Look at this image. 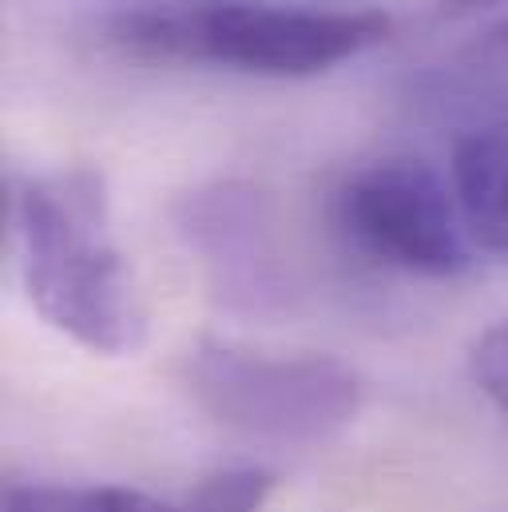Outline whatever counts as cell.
Wrapping results in <instances>:
<instances>
[{
  "mask_svg": "<svg viewBox=\"0 0 508 512\" xmlns=\"http://www.w3.org/2000/svg\"><path fill=\"white\" fill-rule=\"evenodd\" d=\"M8 215L32 310L92 354H135L147 342V306L112 235L104 175H32L12 187Z\"/></svg>",
  "mask_w": 508,
  "mask_h": 512,
  "instance_id": "6da1fadb",
  "label": "cell"
},
{
  "mask_svg": "<svg viewBox=\"0 0 508 512\" xmlns=\"http://www.w3.org/2000/svg\"><path fill=\"white\" fill-rule=\"evenodd\" d=\"M385 12H334L270 0H143L112 12L100 40L127 60L223 68L262 80L322 76L389 40Z\"/></svg>",
  "mask_w": 508,
  "mask_h": 512,
  "instance_id": "7a4b0ae2",
  "label": "cell"
},
{
  "mask_svg": "<svg viewBox=\"0 0 508 512\" xmlns=\"http://www.w3.org/2000/svg\"><path fill=\"white\" fill-rule=\"evenodd\" d=\"M187 397L223 429L270 445L338 441L362 413V378L326 354H262L195 338L179 358Z\"/></svg>",
  "mask_w": 508,
  "mask_h": 512,
  "instance_id": "3957f363",
  "label": "cell"
},
{
  "mask_svg": "<svg viewBox=\"0 0 508 512\" xmlns=\"http://www.w3.org/2000/svg\"><path fill=\"white\" fill-rule=\"evenodd\" d=\"M330 215L346 251L381 270L457 278L473 262L453 183L413 155H385L354 167L338 183Z\"/></svg>",
  "mask_w": 508,
  "mask_h": 512,
  "instance_id": "277c9868",
  "label": "cell"
},
{
  "mask_svg": "<svg viewBox=\"0 0 508 512\" xmlns=\"http://www.w3.org/2000/svg\"><path fill=\"white\" fill-rule=\"evenodd\" d=\"M179 231L207 266L223 302L266 310L282 294L258 191L243 183H215L187 195L179 207Z\"/></svg>",
  "mask_w": 508,
  "mask_h": 512,
  "instance_id": "5b68a950",
  "label": "cell"
},
{
  "mask_svg": "<svg viewBox=\"0 0 508 512\" xmlns=\"http://www.w3.org/2000/svg\"><path fill=\"white\" fill-rule=\"evenodd\" d=\"M270 493V469L231 465L207 473L175 501L104 481H12L4 489V512H266Z\"/></svg>",
  "mask_w": 508,
  "mask_h": 512,
  "instance_id": "8992f818",
  "label": "cell"
},
{
  "mask_svg": "<svg viewBox=\"0 0 508 512\" xmlns=\"http://www.w3.org/2000/svg\"><path fill=\"white\" fill-rule=\"evenodd\" d=\"M449 183L469 243L508 262V120L481 124L457 139Z\"/></svg>",
  "mask_w": 508,
  "mask_h": 512,
  "instance_id": "52a82bcc",
  "label": "cell"
},
{
  "mask_svg": "<svg viewBox=\"0 0 508 512\" xmlns=\"http://www.w3.org/2000/svg\"><path fill=\"white\" fill-rule=\"evenodd\" d=\"M469 378L508 421V318L477 334V342L469 346Z\"/></svg>",
  "mask_w": 508,
  "mask_h": 512,
  "instance_id": "ba28073f",
  "label": "cell"
},
{
  "mask_svg": "<svg viewBox=\"0 0 508 512\" xmlns=\"http://www.w3.org/2000/svg\"><path fill=\"white\" fill-rule=\"evenodd\" d=\"M485 64H497V68H508V20L501 24H493L481 40H477V48H473Z\"/></svg>",
  "mask_w": 508,
  "mask_h": 512,
  "instance_id": "9c48e42d",
  "label": "cell"
},
{
  "mask_svg": "<svg viewBox=\"0 0 508 512\" xmlns=\"http://www.w3.org/2000/svg\"><path fill=\"white\" fill-rule=\"evenodd\" d=\"M497 4H508V0H441V4H437V16L461 20V16H477V12H485V8H497Z\"/></svg>",
  "mask_w": 508,
  "mask_h": 512,
  "instance_id": "30bf717a",
  "label": "cell"
}]
</instances>
